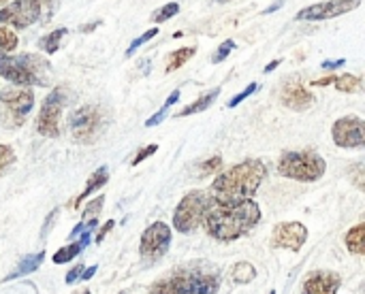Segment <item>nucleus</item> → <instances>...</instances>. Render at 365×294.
Segmentation results:
<instances>
[{"label":"nucleus","instance_id":"a18cd8bd","mask_svg":"<svg viewBox=\"0 0 365 294\" xmlns=\"http://www.w3.org/2000/svg\"><path fill=\"white\" fill-rule=\"evenodd\" d=\"M99 24H101V21H92L90 26H83V28H81V33H92V31H96V26H99Z\"/></svg>","mask_w":365,"mask_h":294},{"label":"nucleus","instance_id":"f257e3e1","mask_svg":"<svg viewBox=\"0 0 365 294\" xmlns=\"http://www.w3.org/2000/svg\"><path fill=\"white\" fill-rule=\"evenodd\" d=\"M259 222H261V209L252 198L239 200L233 205L214 202L203 220L210 237L224 243L241 239L244 234H248Z\"/></svg>","mask_w":365,"mask_h":294},{"label":"nucleus","instance_id":"9d476101","mask_svg":"<svg viewBox=\"0 0 365 294\" xmlns=\"http://www.w3.org/2000/svg\"><path fill=\"white\" fill-rule=\"evenodd\" d=\"M363 120L357 115H344L340 120H335L331 128L333 143L344 150H361L365 145V135H363Z\"/></svg>","mask_w":365,"mask_h":294},{"label":"nucleus","instance_id":"7ed1b4c3","mask_svg":"<svg viewBox=\"0 0 365 294\" xmlns=\"http://www.w3.org/2000/svg\"><path fill=\"white\" fill-rule=\"evenodd\" d=\"M220 288V273L203 264L180 267L167 277L150 286V294H216Z\"/></svg>","mask_w":365,"mask_h":294},{"label":"nucleus","instance_id":"79ce46f5","mask_svg":"<svg viewBox=\"0 0 365 294\" xmlns=\"http://www.w3.org/2000/svg\"><path fill=\"white\" fill-rule=\"evenodd\" d=\"M83 226H86V224H83V222H79L73 230H71V234H69V239H75L77 237V234H81V230H83Z\"/></svg>","mask_w":365,"mask_h":294},{"label":"nucleus","instance_id":"72a5a7b5","mask_svg":"<svg viewBox=\"0 0 365 294\" xmlns=\"http://www.w3.org/2000/svg\"><path fill=\"white\" fill-rule=\"evenodd\" d=\"M158 152V145L156 143H152V145H148V147H144L142 152H139L137 156H135V160H133V166H137V164H142L146 158H150V156H154Z\"/></svg>","mask_w":365,"mask_h":294},{"label":"nucleus","instance_id":"f3484780","mask_svg":"<svg viewBox=\"0 0 365 294\" xmlns=\"http://www.w3.org/2000/svg\"><path fill=\"white\" fill-rule=\"evenodd\" d=\"M109 182V168L107 166H101V168H96L90 178H88V182H86V188L81 190V194L71 202V207H79L81 205V200H86L92 192H96L99 188H103L105 184Z\"/></svg>","mask_w":365,"mask_h":294},{"label":"nucleus","instance_id":"49530a36","mask_svg":"<svg viewBox=\"0 0 365 294\" xmlns=\"http://www.w3.org/2000/svg\"><path fill=\"white\" fill-rule=\"evenodd\" d=\"M11 3V0H0V7H3V5H9Z\"/></svg>","mask_w":365,"mask_h":294},{"label":"nucleus","instance_id":"c85d7f7f","mask_svg":"<svg viewBox=\"0 0 365 294\" xmlns=\"http://www.w3.org/2000/svg\"><path fill=\"white\" fill-rule=\"evenodd\" d=\"M156 35H158V28H150V31H146V33H144L142 37H137V39H135V41L130 43V47L126 49V58L135 55V51H137L139 47H142V45H146V43H148L150 39H154Z\"/></svg>","mask_w":365,"mask_h":294},{"label":"nucleus","instance_id":"f704fd0d","mask_svg":"<svg viewBox=\"0 0 365 294\" xmlns=\"http://www.w3.org/2000/svg\"><path fill=\"white\" fill-rule=\"evenodd\" d=\"M167 115H169V107H162V109H160V111H156L152 117H148V120H146V126H148V128H154V126L162 124Z\"/></svg>","mask_w":365,"mask_h":294},{"label":"nucleus","instance_id":"412c9836","mask_svg":"<svg viewBox=\"0 0 365 294\" xmlns=\"http://www.w3.org/2000/svg\"><path fill=\"white\" fill-rule=\"evenodd\" d=\"M194 53H196V47H182V49H178V51H171L169 55H167L164 73H173V71L182 69Z\"/></svg>","mask_w":365,"mask_h":294},{"label":"nucleus","instance_id":"6e6552de","mask_svg":"<svg viewBox=\"0 0 365 294\" xmlns=\"http://www.w3.org/2000/svg\"><path fill=\"white\" fill-rule=\"evenodd\" d=\"M69 130L81 145H88L105 130V113L96 105H83L69 115Z\"/></svg>","mask_w":365,"mask_h":294},{"label":"nucleus","instance_id":"8fccbe9b","mask_svg":"<svg viewBox=\"0 0 365 294\" xmlns=\"http://www.w3.org/2000/svg\"><path fill=\"white\" fill-rule=\"evenodd\" d=\"M269 294H275V290H269Z\"/></svg>","mask_w":365,"mask_h":294},{"label":"nucleus","instance_id":"37998d69","mask_svg":"<svg viewBox=\"0 0 365 294\" xmlns=\"http://www.w3.org/2000/svg\"><path fill=\"white\" fill-rule=\"evenodd\" d=\"M282 5H285V3H282V0H278V3H273L271 7H267V9H265L263 13H265V15H269V13H273V11H278V9H280V7H282Z\"/></svg>","mask_w":365,"mask_h":294},{"label":"nucleus","instance_id":"bb28decb","mask_svg":"<svg viewBox=\"0 0 365 294\" xmlns=\"http://www.w3.org/2000/svg\"><path fill=\"white\" fill-rule=\"evenodd\" d=\"M178 13H180V3H167L164 7H160L158 11L152 13V21H154V24H162V21L171 19V17L178 15Z\"/></svg>","mask_w":365,"mask_h":294},{"label":"nucleus","instance_id":"a19ab883","mask_svg":"<svg viewBox=\"0 0 365 294\" xmlns=\"http://www.w3.org/2000/svg\"><path fill=\"white\" fill-rule=\"evenodd\" d=\"M180 101V90H173L171 94H169V98L164 101V107H171V105H176Z\"/></svg>","mask_w":365,"mask_h":294},{"label":"nucleus","instance_id":"7c9ffc66","mask_svg":"<svg viewBox=\"0 0 365 294\" xmlns=\"http://www.w3.org/2000/svg\"><path fill=\"white\" fill-rule=\"evenodd\" d=\"M103 205H105V196L101 194V196H96L94 200H90V202L86 205V209H83V218H86V220L96 218V216L101 214V209H103Z\"/></svg>","mask_w":365,"mask_h":294},{"label":"nucleus","instance_id":"4468645a","mask_svg":"<svg viewBox=\"0 0 365 294\" xmlns=\"http://www.w3.org/2000/svg\"><path fill=\"white\" fill-rule=\"evenodd\" d=\"M307 241V228L301 222H280L271 232V248L299 252Z\"/></svg>","mask_w":365,"mask_h":294},{"label":"nucleus","instance_id":"c9c22d12","mask_svg":"<svg viewBox=\"0 0 365 294\" xmlns=\"http://www.w3.org/2000/svg\"><path fill=\"white\" fill-rule=\"evenodd\" d=\"M116 226V220H107L103 226H101V230H99V234H96V243H103V239L107 237V234L111 232V228Z\"/></svg>","mask_w":365,"mask_h":294},{"label":"nucleus","instance_id":"f03ea898","mask_svg":"<svg viewBox=\"0 0 365 294\" xmlns=\"http://www.w3.org/2000/svg\"><path fill=\"white\" fill-rule=\"evenodd\" d=\"M265 178H267V166L261 160L257 158L244 160L218 175L212 182L210 196L214 198V202H220V205L248 200L257 194Z\"/></svg>","mask_w":365,"mask_h":294},{"label":"nucleus","instance_id":"5701e85b","mask_svg":"<svg viewBox=\"0 0 365 294\" xmlns=\"http://www.w3.org/2000/svg\"><path fill=\"white\" fill-rule=\"evenodd\" d=\"M333 83H335V90H338V92H344V94L359 92V90H361V85H363L361 77H357V75H338V77H335Z\"/></svg>","mask_w":365,"mask_h":294},{"label":"nucleus","instance_id":"393cba45","mask_svg":"<svg viewBox=\"0 0 365 294\" xmlns=\"http://www.w3.org/2000/svg\"><path fill=\"white\" fill-rule=\"evenodd\" d=\"M83 252V245H81V241H75V243H69V245H65V248H60L58 252L53 254V262L56 264H62V262H71V260H75L79 254Z\"/></svg>","mask_w":365,"mask_h":294},{"label":"nucleus","instance_id":"e433bc0d","mask_svg":"<svg viewBox=\"0 0 365 294\" xmlns=\"http://www.w3.org/2000/svg\"><path fill=\"white\" fill-rule=\"evenodd\" d=\"M81 273H83V267L81 264H75V267L67 273V284L71 286V284H75V282H79V277H81Z\"/></svg>","mask_w":365,"mask_h":294},{"label":"nucleus","instance_id":"4c0bfd02","mask_svg":"<svg viewBox=\"0 0 365 294\" xmlns=\"http://www.w3.org/2000/svg\"><path fill=\"white\" fill-rule=\"evenodd\" d=\"M346 64V60H344V58H340V60H325L321 67L325 69V71H335V69H342Z\"/></svg>","mask_w":365,"mask_h":294},{"label":"nucleus","instance_id":"0eeeda50","mask_svg":"<svg viewBox=\"0 0 365 294\" xmlns=\"http://www.w3.org/2000/svg\"><path fill=\"white\" fill-rule=\"evenodd\" d=\"M35 107V94L28 87H9L0 92V126L15 130L24 126L28 113Z\"/></svg>","mask_w":365,"mask_h":294},{"label":"nucleus","instance_id":"9b49d317","mask_svg":"<svg viewBox=\"0 0 365 294\" xmlns=\"http://www.w3.org/2000/svg\"><path fill=\"white\" fill-rule=\"evenodd\" d=\"M41 0H15L0 9V24H11L15 28H28L41 17Z\"/></svg>","mask_w":365,"mask_h":294},{"label":"nucleus","instance_id":"09e8293b","mask_svg":"<svg viewBox=\"0 0 365 294\" xmlns=\"http://www.w3.org/2000/svg\"><path fill=\"white\" fill-rule=\"evenodd\" d=\"M218 3H229V0H218Z\"/></svg>","mask_w":365,"mask_h":294},{"label":"nucleus","instance_id":"aec40b11","mask_svg":"<svg viewBox=\"0 0 365 294\" xmlns=\"http://www.w3.org/2000/svg\"><path fill=\"white\" fill-rule=\"evenodd\" d=\"M344 243H346V248H348L350 254H355V256H363V254H365V224H357V226H353V228L346 232Z\"/></svg>","mask_w":365,"mask_h":294},{"label":"nucleus","instance_id":"ea45409f","mask_svg":"<svg viewBox=\"0 0 365 294\" xmlns=\"http://www.w3.org/2000/svg\"><path fill=\"white\" fill-rule=\"evenodd\" d=\"M99 271V267H96V264H92V267L90 269H83V273H81V282H88V279H92L94 277V273Z\"/></svg>","mask_w":365,"mask_h":294},{"label":"nucleus","instance_id":"1a4fd4ad","mask_svg":"<svg viewBox=\"0 0 365 294\" xmlns=\"http://www.w3.org/2000/svg\"><path fill=\"white\" fill-rule=\"evenodd\" d=\"M67 103V92L65 87H56V90L43 101L39 117H37V132L47 137V139H56L60 135V115Z\"/></svg>","mask_w":365,"mask_h":294},{"label":"nucleus","instance_id":"4be33fe9","mask_svg":"<svg viewBox=\"0 0 365 294\" xmlns=\"http://www.w3.org/2000/svg\"><path fill=\"white\" fill-rule=\"evenodd\" d=\"M67 28H56V31H51L49 35H45L41 41H39V47L45 51V53H56V51H58V47H60V41L67 37Z\"/></svg>","mask_w":365,"mask_h":294},{"label":"nucleus","instance_id":"b1692460","mask_svg":"<svg viewBox=\"0 0 365 294\" xmlns=\"http://www.w3.org/2000/svg\"><path fill=\"white\" fill-rule=\"evenodd\" d=\"M231 277L237 284H250L252 279H257V269L252 267L250 262H237L235 267L231 269Z\"/></svg>","mask_w":365,"mask_h":294},{"label":"nucleus","instance_id":"de8ad7c7","mask_svg":"<svg viewBox=\"0 0 365 294\" xmlns=\"http://www.w3.org/2000/svg\"><path fill=\"white\" fill-rule=\"evenodd\" d=\"M77 294H92L90 290H81V292H77Z\"/></svg>","mask_w":365,"mask_h":294},{"label":"nucleus","instance_id":"ddd939ff","mask_svg":"<svg viewBox=\"0 0 365 294\" xmlns=\"http://www.w3.org/2000/svg\"><path fill=\"white\" fill-rule=\"evenodd\" d=\"M169 245H171V228L164 222H154L142 234V248H139V252L148 260H158L167 254Z\"/></svg>","mask_w":365,"mask_h":294},{"label":"nucleus","instance_id":"20e7f679","mask_svg":"<svg viewBox=\"0 0 365 294\" xmlns=\"http://www.w3.org/2000/svg\"><path fill=\"white\" fill-rule=\"evenodd\" d=\"M51 64L45 58L37 53H24V55H9L0 53V77H5L7 81L31 87V85H49L51 83Z\"/></svg>","mask_w":365,"mask_h":294},{"label":"nucleus","instance_id":"39448f33","mask_svg":"<svg viewBox=\"0 0 365 294\" xmlns=\"http://www.w3.org/2000/svg\"><path fill=\"white\" fill-rule=\"evenodd\" d=\"M327 171V164L321 154L314 150L285 152L278 160V173L287 180L295 182H319Z\"/></svg>","mask_w":365,"mask_h":294},{"label":"nucleus","instance_id":"2f4dec72","mask_svg":"<svg viewBox=\"0 0 365 294\" xmlns=\"http://www.w3.org/2000/svg\"><path fill=\"white\" fill-rule=\"evenodd\" d=\"M220 166H222V158H220V156H214V158L205 160V162L201 164V168H199L201 178H210V175L218 173V171H220Z\"/></svg>","mask_w":365,"mask_h":294},{"label":"nucleus","instance_id":"c03bdc74","mask_svg":"<svg viewBox=\"0 0 365 294\" xmlns=\"http://www.w3.org/2000/svg\"><path fill=\"white\" fill-rule=\"evenodd\" d=\"M280 62H282V60H280V58H278V60H273V62H269V64L265 67V73H271V71H275V69L280 67Z\"/></svg>","mask_w":365,"mask_h":294},{"label":"nucleus","instance_id":"6ab92c4d","mask_svg":"<svg viewBox=\"0 0 365 294\" xmlns=\"http://www.w3.org/2000/svg\"><path fill=\"white\" fill-rule=\"evenodd\" d=\"M220 96V87H214L212 92H207V94H203V96H199L194 103H190V105H186L182 111H178L176 113V117H188V115H194V113H201V111H205V109H210L214 103H216V98Z\"/></svg>","mask_w":365,"mask_h":294},{"label":"nucleus","instance_id":"423d86ee","mask_svg":"<svg viewBox=\"0 0 365 294\" xmlns=\"http://www.w3.org/2000/svg\"><path fill=\"white\" fill-rule=\"evenodd\" d=\"M212 205H214V198L210 196V192H203V190L188 192L176 207L173 228L182 234H190L194 228H199L203 224Z\"/></svg>","mask_w":365,"mask_h":294},{"label":"nucleus","instance_id":"c756f323","mask_svg":"<svg viewBox=\"0 0 365 294\" xmlns=\"http://www.w3.org/2000/svg\"><path fill=\"white\" fill-rule=\"evenodd\" d=\"M235 49V41H224L220 47H218V51L214 53V58H212V64H220L222 60H227V58H229V53Z\"/></svg>","mask_w":365,"mask_h":294},{"label":"nucleus","instance_id":"58836bf2","mask_svg":"<svg viewBox=\"0 0 365 294\" xmlns=\"http://www.w3.org/2000/svg\"><path fill=\"white\" fill-rule=\"evenodd\" d=\"M335 77H338V75H327V77L314 79V81H312V85H316V87H325V85H331V83L335 81Z\"/></svg>","mask_w":365,"mask_h":294},{"label":"nucleus","instance_id":"dca6fc26","mask_svg":"<svg viewBox=\"0 0 365 294\" xmlns=\"http://www.w3.org/2000/svg\"><path fill=\"white\" fill-rule=\"evenodd\" d=\"M314 101H316L314 94L307 92L299 81H289L282 87V92H280V103H282L291 111H305V109H310L314 105Z\"/></svg>","mask_w":365,"mask_h":294},{"label":"nucleus","instance_id":"a878e982","mask_svg":"<svg viewBox=\"0 0 365 294\" xmlns=\"http://www.w3.org/2000/svg\"><path fill=\"white\" fill-rule=\"evenodd\" d=\"M17 47V35L7 26H0V53H9Z\"/></svg>","mask_w":365,"mask_h":294},{"label":"nucleus","instance_id":"473e14b6","mask_svg":"<svg viewBox=\"0 0 365 294\" xmlns=\"http://www.w3.org/2000/svg\"><path fill=\"white\" fill-rule=\"evenodd\" d=\"M257 90H259V83H250V85L246 87V90H244V92H239L235 98H231V103H229V109H233V107H237L239 103H244L248 96H252V94H255Z\"/></svg>","mask_w":365,"mask_h":294},{"label":"nucleus","instance_id":"f8f14e48","mask_svg":"<svg viewBox=\"0 0 365 294\" xmlns=\"http://www.w3.org/2000/svg\"><path fill=\"white\" fill-rule=\"evenodd\" d=\"M361 5V0H325V3H316L305 7L297 13L299 21H325L340 17L348 11H355Z\"/></svg>","mask_w":365,"mask_h":294},{"label":"nucleus","instance_id":"cd10ccee","mask_svg":"<svg viewBox=\"0 0 365 294\" xmlns=\"http://www.w3.org/2000/svg\"><path fill=\"white\" fill-rule=\"evenodd\" d=\"M15 162V152L11 145H0V178L7 173V168Z\"/></svg>","mask_w":365,"mask_h":294},{"label":"nucleus","instance_id":"a211bd4d","mask_svg":"<svg viewBox=\"0 0 365 294\" xmlns=\"http://www.w3.org/2000/svg\"><path fill=\"white\" fill-rule=\"evenodd\" d=\"M45 260V252L41 250V252H37V254H31V256H24L19 262H17V267H15V271L13 273H9L3 282H11V279H19V277H24V275H31V273H35L39 267H41V262Z\"/></svg>","mask_w":365,"mask_h":294},{"label":"nucleus","instance_id":"2eb2a0df","mask_svg":"<svg viewBox=\"0 0 365 294\" xmlns=\"http://www.w3.org/2000/svg\"><path fill=\"white\" fill-rule=\"evenodd\" d=\"M342 279L335 271H314L305 277L301 294H338Z\"/></svg>","mask_w":365,"mask_h":294}]
</instances>
